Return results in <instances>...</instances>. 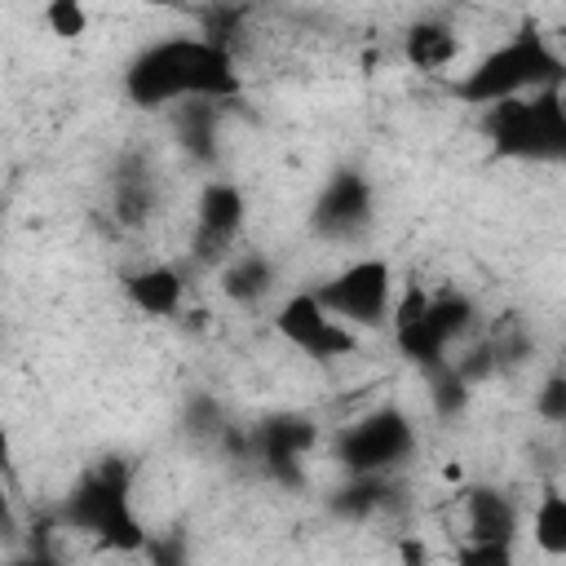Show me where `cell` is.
Masks as SVG:
<instances>
[{
    "label": "cell",
    "instance_id": "cell-1",
    "mask_svg": "<svg viewBox=\"0 0 566 566\" xmlns=\"http://www.w3.org/2000/svg\"><path fill=\"white\" fill-rule=\"evenodd\" d=\"M243 75L234 53L203 40V35H168L146 44L124 66V97L137 111H168L186 97L239 102Z\"/></svg>",
    "mask_w": 566,
    "mask_h": 566
},
{
    "label": "cell",
    "instance_id": "cell-2",
    "mask_svg": "<svg viewBox=\"0 0 566 566\" xmlns=\"http://www.w3.org/2000/svg\"><path fill=\"white\" fill-rule=\"evenodd\" d=\"M57 522L66 531L102 539L106 548H124V553L146 548V526L133 513V464L119 455L97 460L57 504Z\"/></svg>",
    "mask_w": 566,
    "mask_h": 566
},
{
    "label": "cell",
    "instance_id": "cell-3",
    "mask_svg": "<svg viewBox=\"0 0 566 566\" xmlns=\"http://www.w3.org/2000/svg\"><path fill=\"white\" fill-rule=\"evenodd\" d=\"M557 80H566L562 53L535 27H522L513 40H504L486 57H478L451 84V93L464 106H478L482 111L491 102H504V97H517V93H531V88H544V84H557Z\"/></svg>",
    "mask_w": 566,
    "mask_h": 566
},
{
    "label": "cell",
    "instance_id": "cell-4",
    "mask_svg": "<svg viewBox=\"0 0 566 566\" xmlns=\"http://www.w3.org/2000/svg\"><path fill=\"white\" fill-rule=\"evenodd\" d=\"M482 133L491 137L495 155H504V159L562 164V159H566V106H562V80L482 106Z\"/></svg>",
    "mask_w": 566,
    "mask_h": 566
},
{
    "label": "cell",
    "instance_id": "cell-5",
    "mask_svg": "<svg viewBox=\"0 0 566 566\" xmlns=\"http://www.w3.org/2000/svg\"><path fill=\"white\" fill-rule=\"evenodd\" d=\"M473 301L464 292H424L420 283H407L389 305V327L407 363L420 371L433 363H447L455 340L473 332Z\"/></svg>",
    "mask_w": 566,
    "mask_h": 566
},
{
    "label": "cell",
    "instance_id": "cell-6",
    "mask_svg": "<svg viewBox=\"0 0 566 566\" xmlns=\"http://www.w3.org/2000/svg\"><path fill=\"white\" fill-rule=\"evenodd\" d=\"M310 292L345 327H385L394 305V270L385 256H363Z\"/></svg>",
    "mask_w": 566,
    "mask_h": 566
},
{
    "label": "cell",
    "instance_id": "cell-7",
    "mask_svg": "<svg viewBox=\"0 0 566 566\" xmlns=\"http://www.w3.org/2000/svg\"><path fill=\"white\" fill-rule=\"evenodd\" d=\"M416 451V429L398 407H376L336 433V460L345 473H389Z\"/></svg>",
    "mask_w": 566,
    "mask_h": 566
},
{
    "label": "cell",
    "instance_id": "cell-8",
    "mask_svg": "<svg viewBox=\"0 0 566 566\" xmlns=\"http://www.w3.org/2000/svg\"><path fill=\"white\" fill-rule=\"evenodd\" d=\"M371 217H376L371 181H367L363 168H349V164H345V168H336V172L323 181V190H318V199H314V208H310V230H314L318 239L349 243V239L367 234Z\"/></svg>",
    "mask_w": 566,
    "mask_h": 566
},
{
    "label": "cell",
    "instance_id": "cell-9",
    "mask_svg": "<svg viewBox=\"0 0 566 566\" xmlns=\"http://www.w3.org/2000/svg\"><path fill=\"white\" fill-rule=\"evenodd\" d=\"M248 199L234 181H203L195 199V234H190V261L195 265H221L243 234Z\"/></svg>",
    "mask_w": 566,
    "mask_h": 566
},
{
    "label": "cell",
    "instance_id": "cell-10",
    "mask_svg": "<svg viewBox=\"0 0 566 566\" xmlns=\"http://www.w3.org/2000/svg\"><path fill=\"white\" fill-rule=\"evenodd\" d=\"M274 332H279L292 349H301V354H310V358H340V354H354V349H358V332L345 327L340 318H332V314L318 305V296H314L310 287H305V292H292V296L279 305Z\"/></svg>",
    "mask_w": 566,
    "mask_h": 566
},
{
    "label": "cell",
    "instance_id": "cell-11",
    "mask_svg": "<svg viewBox=\"0 0 566 566\" xmlns=\"http://www.w3.org/2000/svg\"><path fill=\"white\" fill-rule=\"evenodd\" d=\"M314 442H318V424L310 416H296V411L270 416L265 424L252 429V455L283 486H301L305 482V469L301 464L314 451Z\"/></svg>",
    "mask_w": 566,
    "mask_h": 566
},
{
    "label": "cell",
    "instance_id": "cell-12",
    "mask_svg": "<svg viewBox=\"0 0 566 566\" xmlns=\"http://www.w3.org/2000/svg\"><path fill=\"white\" fill-rule=\"evenodd\" d=\"M464 526H469V557L473 562H495L504 566L513 557V535H517V504L495 491V486H469L464 491Z\"/></svg>",
    "mask_w": 566,
    "mask_h": 566
},
{
    "label": "cell",
    "instance_id": "cell-13",
    "mask_svg": "<svg viewBox=\"0 0 566 566\" xmlns=\"http://www.w3.org/2000/svg\"><path fill=\"white\" fill-rule=\"evenodd\" d=\"M119 283H124V296H128L133 310H142V314H150V318H172V314H181L186 274H181L177 265L155 261V265H142V270H128Z\"/></svg>",
    "mask_w": 566,
    "mask_h": 566
},
{
    "label": "cell",
    "instance_id": "cell-14",
    "mask_svg": "<svg viewBox=\"0 0 566 566\" xmlns=\"http://www.w3.org/2000/svg\"><path fill=\"white\" fill-rule=\"evenodd\" d=\"M159 203V181L142 155L119 159L115 181H111V212L119 226H142Z\"/></svg>",
    "mask_w": 566,
    "mask_h": 566
},
{
    "label": "cell",
    "instance_id": "cell-15",
    "mask_svg": "<svg viewBox=\"0 0 566 566\" xmlns=\"http://www.w3.org/2000/svg\"><path fill=\"white\" fill-rule=\"evenodd\" d=\"M221 106L212 97H186L172 106V133L181 150L195 164H217V137H221Z\"/></svg>",
    "mask_w": 566,
    "mask_h": 566
},
{
    "label": "cell",
    "instance_id": "cell-16",
    "mask_svg": "<svg viewBox=\"0 0 566 566\" xmlns=\"http://www.w3.org/2000/svg\"><path fill=\"white\" fill-rule=\"evenodd\" d=\"M221 292L234 305H256L261 296L274 292V261L261 248H234L221 261Z\"/></svg>",
    "mask_w": 566,
    "mask_h": 566
},
{
    "label": "cell",
    "instance_id": "cell-17",
    "mask_svg": "<svg viewBox=\"0 0 566 566\" xmlns=\"http://www.w3.org/2000/svg\"><path fill=\"white\" fill-rule=\"evenodd\" d=\"M402 57L416 66V71H442L460 57V35L451 22L442 18H420L407 27L402 35Z\"/></svg>",
    "mask_w": 566,
    "mask_h": 566
},
{
    "label": "cell",
    "instance_id": "cell-18",
    "mask_svg": "<svg viewBox=\"0 0 566 566\" xmlns=\"http://www.w3.org/2000/svg\"><path fill=\"white\" fill-rule=\"evenodd\" d=\"M385 478H389V473H349V482L332 491L327 509H332L336 517H345V522H358V517L385 509V504H389V482H385Z\"/></svg>",
    "mask_w": 566,
    "mask_h": 566
},
{
    "label": "cell",
    "instance_id": "cell-19",
    "mask_svg": "<svg viewBox=\"0 0 566 566\" xmlns=\"http://www.w3.org/2000/svg\"><path fill=\"white\" fill-rule=\"evenodd\" d=\"M531 539L548 553V557H566V495L557 486H548L531 513Z\"/></svg>",
    "mask_w": 566,
    "mask_h": 566
},
{
    "label": "cell",
    "instance_id": "cell-20",
    "mask_svg": "<svg viewBox=\"0 0 566 566\" xmlns=\"http://www.w3.org/2000/svg\"><path fill=\"white\" fill-rule=\"evenodd\" d=\"M424 385H429V402H433V411H438L442 420H455V416L464 411V402H469V389H473V385L455 371L451 358L424 367Z\"/></svg>",
    "mask_w": 566,
    "mask_h": 566
},
{
    "label": "cell",
    "instance_id": "cell-21",
    "mask_svg": "<svg viewBox=\"0 0 566 566\" xmlns=\"http://www.w3.org/2000/svg\"><path fill=\"white\" fill-rule=\"evenodd\" d=\"M44 27L57 35V40H80L88 31V9L84 0H49L44 4Z\"/></svg>",
    "mask_w": 566,
    "mask_h": 566
},
{
    "label": "cell",
    "instance_id": "cell-22",
    "mask_svg": "<svg viewBox=\"0 0 566 566\" xmlns=\"http://www.w3.org/2000/svg\"><path fill=\"white\" fill-rule=\"evenodd\" d=\"M181 424H186L190 438H212V442H217V433L226 429V416H221V407H217L208 394H195V398H186Z\"/></svg>",
    "mask_w": 566,
    "mask_h": 566
},
{
    "label": "cell",
    "instance_id": "cell-23",
    "mask_svg": "<svg viewBox=\"0 0 566 566\" xmlns=\"http://www.w3.org/2000/svg\"><path fill=\"white\" fill-rule=\"evenodd\" d=\"M535 411L548 420V424H562L566 420V380L562 376H548L539 398H535Z\"/></svg>",
    "mask_w": 566,
    "mask_h": 566
},
{
    "label": "cell",
    "instance_id": "cell-24",
    "mask_svg": "<svg viewBox=\"0 0 566 566\" xmlns=\"http://www.w3.org/2000/svg\"><path fill=\"white\" fill-rule=\"evenodd\" d=\"M0 535H4V539L18 535V513H13L9 495H4V482H0Z\"/></svg>",
    "mask_w": 566,
    "mask_h": 566
},
{
    "label": "cell",
    "instance_id": "cell-25",
    "mask_svg": "<svg viewBox=\"0 0 566 566\" xmlns=\"http://www.w3.org/2000/svg\"><path fill=\"white\" fill-rule=\"evenodd\" d=\"M4 473H13V438H9V429L0 424V478Z\"/></svg>",
    "mask_w": 566,
    "mask_h": 566
},
{
    "label": "cell",
    "instance_id": "cell-26",
    "mask_svg": "<svg viewBox=\"0 0 566 566\" xmlns=\"http://www.w3.org/2000/svg\"><path fill=\"white\" fill-rule=\"evenodd\" d=\"M150 4H177V0H150Z\"/></svg>",
    "mask_w": 566,
    "mask_h": 566
},
{
    "label": "cell",
    "instance_id": "cell-27",
    "mask_svg": "<svg viewBox=\"0 0 566 566\" xmlns=\"http://www.w3.org/2000/svg\"><path fill=\"white\" fill-rule=\"evenodd\" d=\"M243 4H261V0H243Z\"/></svg>",
    "mask_w": 566,
    "mask_h": 566
}]
</instances>
